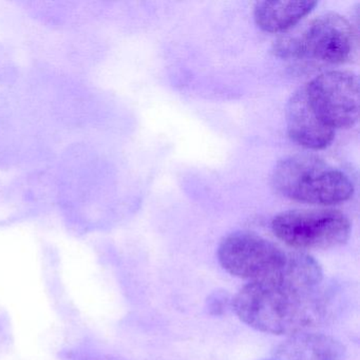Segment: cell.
<instances>
[{
  "mask_svg": "<svg viewBox=\"0 0 360 360\" xmlns=\"http://www.w3.org/2000/svg\"><path fill=\"white\" fill-rule=\"evenodd\" d=\"M233 309L250 328L273 335H294L321 321L322 290L307 292L281 279L250 281L233 298Z\"/></svg>",
  "mask_w": 360,
  "mask_h": 360,
  "instance_id": "6da1fadb",
  "label": "cell"
},
{
  "mask_svg": "<svg viewBox=\"0 0 360 360\" xmlns=\"http://www.w3.org/2000/svg\"><path fill=\"white\" fill-rule=\"evenodd\" d=\"M271 182L283 197L313 205L343 203L354 193L347 174L313 155L282 160L274 169Z\"/></svg>",
  "mask_w": 360,
  "mask_h": 360,
  "instance_id": "7a4b0ae2",
  "label": "cell"
},
{
  "mask_svg": "<svg viewBox=\"0 0 360 360\" xmlns=\"http://www.w3.org/2000/svg\"><path fill=\"white\" fill-rule=\"evenodd\" d=\"M358 37L353 25L337 13L314 20L300 37H286L275 44L280 58L316 60L323 64H345L356 58Z\"/></svg>",
  "mask_w": 360,
  "mask_h": 360,
  "instance_id": "3957f363",
  "label": "cell"
},
{
  "mask_svg": "<svg viewBox=\"0 0 360 360\" xmlns=\"http://www.w3.org/2000/svg\"><path fill=\"white\" fill-rule=\"evenodd\" d=\"M271 229L295 250H330L347 243L351 223L338 210H288L274 218Z\"/></svg>",
  "mask_w": 360,
  "mask_h": 360,
  "instance_id": "277c9868",
  "label": "cell"
},
{
  "mask_svg": "<svg viewBox=\"0 0 360 360\" xmlns=\"http://www.w3.org/2000/svg\"><path fill=\"white\" fill-rule=\"evenodd\" d=\"M288 254L290 250L252 231L231 233L218 248L221 266L231 275L250 281L277 277Z\"/></svg>",
  "mask_w": 360,
  "mask_h": 360,
  "instance_id": "5b68a950",
  "label": "cell"
},
{
  "mask_svg": "<svg viewBox=\"0 0 360 360\" xmlns=\"http://www.w3.org/2000/svg\"><path fill=\"white\" fill-rule=\"evenodd\" d=\"M317 117L333 130L349 128L359 117V82L349 71H328L304 86Z\"/></svg>",
  "mask_w": 360,
  "mask_h": 360,
  "instance_id": "8992f818",
  "label": "cell"
},
{
  "mask_svg": "<svg viewBox=\"0 0 360 360\" xmlns=\"http://www.w3.org/2000/svg\"><path fill=\"white\" fill-rule=\"evenodd\" d=\"M286 126L290 138L307 149H323L332 143L335 130L316 115L307 101L304 87L297 90L286 105Z\"/></svg>",
  "mask_w": 360,
  "mask_h": 360,
  "instance_id": "52a82bcc",
  "label": "cell"
},
{
  "mask_svg": "<svg viewBox=\"0 0 360 360\" xmlns=\"http://www.w3.org/2000/svg\"><path fill=\"white\" fill-rule=\"evenodd\" d=\"M275 356L279 360H345V349L333 337L302 330L283 341Z\"/></svg>",
  "mask_w": 360,
  "mask_h": 360,
  "instance_id": "ba28073f",
  "label": "cell"
},
{
  "mask_svg": "<svg viewBox=\"0 0 360 360\" xmlns=\"http://www.w3.org/2000/svg\"><path fill=\"white\" fill-rule=\"evenodd\" d=\"M316 6V1H259L255 6V22L265 32H283L298 24Z\"/></svg>",
  "mask_w": 360,
  "mask_h": 360,
  "instance_id": "9c48e42d",
  "label": "cell"
},
{
  "mask_svg": "<svg viewBox=\"0 0 360 360\" xmlns=\"http://www.w3.org/2000/svg\"><path fill=\"white\" fill-rule=\"evenodd\" d=\"M233 309V298L227 292H214L208 297L207 311L212 316H222Z\"/></svg>",
  "mask_w": 360,
  "mask_h": 360,
  "instance_id": "30bf717a",
  "label": "cell"
},
{
  "mask_svg": "<svg viewBox=\"0 0 360 360\" xmlns=\"http://www.w3.org/2000/svg\"><path fill=\"white\" fill-rule=\"evenodd\" d=\"M269 360H279V359H276V358H275V359H269Z\"/></svg>",
  "mask_w": 360,
  "mask_h": 360,
  "instance_id": "8fae6325",
  "label": "cell"
}]
</instances>
